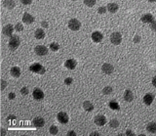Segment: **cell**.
Masks as SVG:
<instances>
[{
    "label": "cell",
    "instance_id": "obj_27",
    "mask_svg": "<svg viewBox=\"0 0 156 136\" xmlns=\"http://www.w3.org/2000/svg\"><path fill=\"white\" fill-rule=\"evenodd\" d=\"M97 0H84V4L88 7H93L96 4Z\"/></svg>",
    "mask_w": 156,
    "mask_h": 136
},
{
    "label": "cell",
    "instance_id": "obj_10",
    "mask_svg": "<svg viewBox=\"0 0 156 136\" xmlns=\"http://www.w3.org/2000/svg\"><path fill=\"white\" fill-rule=\"evenodd\" d=\"M14 29H15V28H13V26H12V25H7V26H5L3 28V29H2V33H3L4 35L9 36V37H10V36L13 35Z\"/></svg>",
    "mask_w": 156,
    "mask_h": 136
},
{
    "label": "cell",
    "instance_id": "obj_32",
    "mask_svg": "<svg viewBox=\"0 0 156 136\" xmlns=\"http://www.w3.org/2000/svg\"><path fill=\"white\" fill-rule=\"evenodd\" d=\"M29 92V90L27 87H22V89H21V93H22V95H27Z\"/></svg>",
    "mask_w": 156,
    "mask_h": 136
},
{
    "label": "cell",
    "instance_id": "obj_21",
    "mask_svg": "<svg viewBox=\"0 0 156 136\" xmlns=\"http://www.w3.org/2000/svg\"><path fill=\"white\" fill-rule=\"evenodd\" d=\"M83 108H84V110L87 111V112H91V111L94 110V105H93L91 102H89V101H85V102L83 103Z\"/></svg>",
    "mask_w": 156,
    "mask_h": 136
},
{
    "label": "cell",
    "instance_id": "obj_24",
    "mask_svg": "<svg viewBox=\"0 0 156 136\" xmlns=\"http://www.w3.org/2000/svg\"><path fill=\"white\" fill-rule=\"evenodd\" d=\"M3 5L6 8H8V9H13L16 4H15V2H14L13 0H4Z\"/></svg>",
    "mask_w": 156,
    "mask_h": 136
},
{
    "label": "cell",
    "instance_id": "obj_34",
    "mask_svg": "<svg viewBox=\"0 0 156 136\" xmlns=\"http://www.w3.org/2000/svg\"><path fill=\"white\" fill-rule=\"evenodd\" d=\"M140 35H135V37L133 38V41H134L135 43H139L140 41Z\"/></svg>",
    "mask_w": 156,
    "mask_h": 136
},
{
    "label": "cell",
    "instance_id": "obj_30",
    "mask_svg": "<svg viewBox=\"0 0 156 136\" xmlns=\"http://www.w3.org/2000/svg\"><path fill=\"white\" fill-rule=\"evenodd\" d=\"M15 29H16V31H22V30H23V25H22L21 23L16 24Z\"/></svg>",
    "mask_w": 156,
    "mask_h": 136
},
{
    "label": "cell",
    "instance_id": "obj_20",
    "mask_svg": "<svg viewBox=\"0 0 156 136\" xmlns=\"http://www.w3.org/2000/svg\"><path fill=\"white\" fill-rule=\"evenodd\" d=\"M34 35H35V37H36L37 39H43L45 37L44 30H43L42 29H37L36 30H35Z\"/></svg>",
    "mask_w": 156,
    "mask_h": 136
},
{
    "label": "cell",
    "instance_id": "obj_3",
    "mask_svg": "<svg viewBox=\"0 0 156 136\" xmlns=\"http://www.w3.org/2000/svg\"><path fill=\"white\" fill-rule=\"evenodd\" d=\"M68 28H69L71 30H74L76 31L81 28V23L77 19H71L68 22Z\"/></svg>",
    "mask_w": 156,
    "mask_h": 136
},
{
    "label": "cell",
    "instance_id": "obj_2",
    "mask_svg": "<svg viewBox=\"0 0 156 136\" xmlns=\"http://www.w3.org/2000/svg\"><path fill=\"white\" fill-rule=\"evenodd\" d=\"M29 71H33V72H35V74L43 75V74H45V71H46V69H45L42 65L38 64V63H34V64H32V65L29 67Z\"/></svg>",
    "mask_w": 156,
    "mask_h": 136
},
{
    "label": "cell",
    "instance_id": "obj_38",
    "mask_svg": "<svg viewBox=\"0 0 156 136\" xmlns=\"http://www.w3.org/2000/svg\"><path fill=\"white\" fill-rule=\"evenodd\" d=\"M15 97H16V94L13 93V92H11V93H9V95H8V98H9V99H11V100H13V99H15Z\"/></svg>",
    "mask_w": 156,
    "mask_h": 136
},
{
    "label": "cell",
    "instance_id": "obj_9",
    "mask_svg": "<svg viewBox=\"0 0 156 136\" xmlns=\"http://www.w3.org/2000/svg\"><path fill=\"white\" fill-rule=\"evenodd\" d=\"M32 96L34 98L35 100H42L43 98H44V93H43V91L41 89H39V88H35L33 92H32Z\"/></svg>",
    "mask_w": 156,
    "mask_h": 136
},
{
    "label": "cell",
    "instance_id": "obj_36",
    "mask_svg": "<svg viewBox=\"0 0 156 136\" xmlns=\"http://www.w3.org/2000/svg\"><path fill=\"white\" fill-rule=\"evenodd\" d=\"M6 86H7V82L4 80V79H2V80H1V89L4 90V89L6 88Z\"/></svg>",
    "mask_w": 156,
    "mask_h": 136
},
{
    "label": "cell",
    "instance_id": "obj_11",
    "mask_svg": "<svg viewBox=\"0 0 156 136\" xmlns=\"http://www.w3.org/2000/svg\"><path fill=\"white\" fill-rule=\"evenodd\" d=\"M76 65H77V63L74 59H68V60H67L65 63H64L65 68H67L68 70H74V69L76 68Z\"/></svg>",
    "mask_w": 156,
    "mask_h": 136
},
{
    "label": "cell",
    "instance_id": "obj_33",
    "mask_svg": "<svg viewBox=\"0 0 156 136\" xmlns=\"http://www.w3.org/2000/svg\"><path fill=\"white\" fill-rule=\"evenodd\" d=\"M72 81H73V79H72L71 78H67L64 79V83H65L67 85H70L71 83H72Z\"/></svg>",
    "mask_w": 156,
    "mask_h": 136
},
{
    "label": "cell",
    "instance_id": "obj_41",
    "mask_svg": "<svg viewBox=\"0 0 156 136\" xmlns=\"http://www.w3.org/2000/svg\"><path fill=\"white\" fill-rule=\"evenodd\" d=\"M67 135H69V136H75V135H76V133L74 132V131H68V132H67Z\"/></svg>",
    "mask_w": 156,
    "mask_h": 136
},
{
    "label": "cell",
    "instance_id": "obj_14",
    "mask_svg": "<svg viewBox=\"0 0 156 136\" xmlns=\"http://www.w3.org/2000/svg\"><path fill=\"white\" fill-rule=\"evenodd\" d=\"M154 100V95L152 93H147L144 95V97H143V102L145 105H151V103L153 102Z\"/></svg>",
    "mask_w": 156,
    "mask_h": 136
},
{
    "label": "cell",
    "instance_id": "obj_44",
    "mask_svg": "<svg viewBox=\"0 0 156 136\" xmlns=\"http://www.w3.org/2000/svg\"><path fill=\"white\" fill-rule=\"evenodd\" d=\"M14 119H16L15 116H9V117H8V120H14Z\"/></svg>",
    "mask_w": 156,
    "mask_h": 136
},
{
    "label": "cell",
    "instance_id": "obj_13",
    "mask_svg": "<svg viewBox=\"0 0 156 136\" xmlns=\"http://www.w3.org/2000/svg\"><path fill=\"white\" fill-rule=\"evenodd\" d=\"M141 22L145 24H151L152 22H154V17L151 15V14H144L143 17H141Z\"/></svg>",
    "mask_w": 156,
    "mask_h": 136
},
{
    "label": "cell",
    "instance_id": "obj_7",
    "mask_svg": "<svg viewBox=\"0 0 156 136\" xmlns=\"http://www.w3.org/2000/svg\"><path fill=\"white\" fill-rule=\"evenodd\" d=\"M95 123L99 126H102L106 123V117L105 116H102V115H98L95 117V120H94Z\"/></svg>",
    "mask_w": 156,
    "mask_h": 136
},
{
    "label": "cell",
    "instance_id": "obj_31",
    "mask_svg": "<svg viewBox=\"0 0 156 136\" xmlns=\"http://www.w3.org/2000/svg\"><path fill=\"white\" fill-rule=\"evenodd\" d=\"M107 11V8L106 7H99V9H98V12H99V14H105V12Z\"/></svg>",
    "mask_w": 156,
    "mask_h": 136
},
{
    "label": "cell",
    "instance_id": "obj_45",
    "mask_svg": "<svg viewBox=\"0 0 156 136\" xmlns=\"http://www.w3.org/2000/svg\"><path fill=\"white\" fill-rule=\"evenodd\" d=\"M1 132H2V135H5V133H6V132H5V130H4V129L1 130Z\"/></svg>",
    "mask_w": 156,
    "mask_h": 136
},
{
    "label": "cell",
    "instance_id": "obj_8",
    "mask_svg": "<svg viewBox=\"0 0 156 136\" xmlns=\"http://www.w3.org/2000/svg\"><path fill=\"white\" fill-rule=\"evenodd\" d=\"M102 71H103L105 74H106V75H110V74L113 72L114 68H113V66H112L111 64L105 63V64H103V65L102 66Z\"/></svg>",
    "mask_w": 156,
    "mask_h": 136
},
{
    "label": "cell",
    "instance_id": "obj_25",
    "mask_svg": "<svg viewBox=\"0 0 156 136\" xmlns=\"http://www.w3.org/2000/svg\"><path fill=\"white\" fill-rule=\"evenodd\" d=\"M109 125H110L112 128H117V127L119 126V121H118L117 120L113 119V120H111L109 121Z\"/></svg>",
    "mask_w": 156,
    "mask_h": 136
},
{
    "label": "cell",
    "instance_id": "obj_17",
    "mask_svg": "<svg viewBox=\"0 0 156 136\" xmlns=\"http://www.w3.org/2000/svg\"><path fill=\"white\" fill-rule=\"evenodd\" d=\"M124 99L125 101H127V102H132V101L134 100V94L131 90H126L124 92Z\"/></svg>",
    "mask_w": 156,
    "mask_h": 136
},
{
    "label": "cell",
    "instance_id": "obj_42",
    "mask_svg": "<svg viewBox=\"0 0 156 136\" xmlns=\"http://www.w3.org/2000/svg\"><path fill=\"white\" fill-rule=\"evenodd\" d=\"M152 84H153V86L156 87V76H154V78H152Z\"/></svg>",
    "mask_w": 156,
    "mask_h": 136
},
{
    "label": "cell",
    "instance_id": "obj_5",
    "mask_svg": "<svg viewBox=\"0 0 156 136\" xmlns=\"http://www.w3.org/2000/svg\"><path fill=\"white\" fill-rule=\"evenodd\" d=\"M34 51L38 56H45V55H47L48 48L44 45H37L35 47Z\"/></svg>",
    "mask_w": 156,
    "mask_h": 136
},
{
    "label": "cell",
    "instance_id": "obj_4",
    "mask_svg": "<svg viewBox=\"0 0 156 136\" xmlns=\"http://www.w3.org/2000/svg\"><path fill=\"white\" fill-rule=\"evenodd\" d=\"M110 41L114 45H119L122 41V36L120 33H113L110 35Z\"/></svg>",
    "mask_w": 156,
    "mask_h": 136
},
{
    "label": "cell",
    "instance_id": "obj_37",
    "mask_svg": "<svg viewBox=\"0 0 156 136\" xmlns=\"http://www.w3.org/2000/svg\"><path fill=\"white\" fill-rule=\"evenodd\" d=\"M22 1V4H25V5H29V4H31L32 0H21Z\"/></svg>",
    "mask_w": 156,
    "mask_h": 136
},
{
    "label": "cell",
    "instance_id": "obj_39",
    "mask_svg": "<svg viewBox=\"0 0 156 136\" xmlns=\"http://www.w3.org/2000/svg\"><path fill=\"white\" fill-rule=\"evenodd\" d=\"M126 135H128V136H132V135H135V133L133 132L132 130L128 129L127 131H126Z\"/></svg>",
    "mask_w": 156,
    "mask_h": 136
},
{
    "label": "cell",
    "instance_id": "obj_15",
    "mask_svg": "<svg viewBox=\"0 0 156 136\" xmlns=\"http://www.w3.org/2000/svg\"><path fill=\"white\" fill-rule=\"evenodd\" d=\"M22 22L25 24H31L34 22V18L29 13H25L22 16Z\"/></svg>",
    "mask_w": 156,
    "mask_h": 136
},
{
    "label": "cell",
    "instance_id": "obj_29",
    "mask_svg": "<svg viewBox=\"0 0 156 136\" xmlns=\"http://www.w3.org/2000/svg\"><path fill=\"white\" fill-rule=\"evenodd\" d=\"M59 48H60V46H59V44L57 42H52L50 44V49H51L52 51H58Z\"/></svg>",
    "mask_w": 156,
    "mask_h": 136
},
{
    "label": "cell",
    "instance_id": "obj_12",
    "mask_svg": "<svg viewBox=\"0 0 156 136\" xmlns=\"http://www.w3.org/2000/svg\"><path fill=\"white\" fill-rule=\"evenodd\" d=\"M33 124H34L35 127H37V128H40V127H43L45 124V120L43 117H35L34 120H33Z\"/></svg>",
    "mask_w": 156,
    "mask_h": 136
},
{
    "label": "cell",
    "instance_id": "obj_26",
    "mask_svg": "<svg viewBox=\"0 0 156 136\" xmlns=\"http://www.w3.org/2000/svg\"><path fill=\"white\" fill-rule=\"evenodd\" d=\"M49 132L51 133L52 135H56V134H58V132H59V129H58V127L56 126V125H52V126H50Z\"/></svg>",
    "mask_w": 156,
    "mask_h": 136
},
{
    "label": "cell",
    "instance_id": "obj_47",
    "mask_svg": "<svg viewBox=\"0 0 156 136\" xmlns=\"http://www.w3.org/2000/svg\"><path fill=\"white\" fill-rule=\"evenodd\" d=\"M72 1H76V0H72Z\"/></svg>",
    "mask_w": 156,
    "mask_h": 136
},
{
    "label": "cell",
    "instance_id": "obj_23",
    "mask_svg": "<svg viewBox=\"0 0 156 136\" xmlns=\"http://www.w3.org/2000/svg\"><path fill=\"white\" fill-rule=\"evenodd\" d=\"M146 130L149 133H155L156 132V123H150L147 124Z\"/></svg>",
    "mask_w": 156,
    "mask_h": 136
},
{
    "label": "cell",
    "instance_id": "obj_16",
    "mask_svg": "<svg viewBox=\"0 0 156 136\" xmlns=\"http://www.w3.org/2000/svg\"><path fill=\"white\" fill-rule=\"evenodd\" d=\"M102 38H103V36L100 31H95L92 33V39L94 40V42H101Z\"/></svg>",
    "mask_w": 156,
    "mask_h": 136
},
{
    "label": "cell",
    "instance_id": "obj_1",
    "mask_svg": "<svg viewBox=\"0 0 156 136\" xmlns=\"http://www.w3.org/2000/svg\"><path fill=\"white\" fill-rule=\"evenodd\" d=\"M21 44V39L18 35H12L10 36L9 40V48L11 50H16Z\"/></svg>",
    "mask_w": 156,
    "mask_h": 136
},
{
    "label": "cell",
    "instance_id": "obj_22",
    "mask_svg": "<svg viewBox=\"0 0 156 136\" xmlns=\"http://www.w3.org/2000/svg\"><path fill=\"white\" fill-rule=\"evenodd\" d=\"M108 105H109V108L112 109V110H114V111L120 110V106H119V104H118L115 100H111L110 102H109Z\"/></svg>",
    "mask_w": 156,
    "mask_h": 136
},
{
    "label": "cell",
    "instance_id": "obj_40",
    "mask_svg": "<svg viewBox=\"0 0 156 136\" xmlns=\"http://www.w3.org/2000/svg\"><path fill=\"white\" fill-rule=\"evenodd\" d=\"M41 25H42V26H43V28H48V26H49V24H48L46 21H43V22L41 23Z\"/></svg>",
    "mask_w": 156,
    "mask_h": 136
},
{
    "label": "cell",
    "instance_id": "obj_46",
    "mask_svg": "<svg viewBox=\"0 0 156 136\" xmlns=\"http://www.w3.org/2000/svg\"><path fill=\"white\" fill-rule=\"evenodd\" d=\"M148 2H156V0H147Z\"/></svg>",
    "mask_w": 156,
    "mask_h": 136
},
{
    "label": "cell",
    "instance_id": "obj_19",
    "mask_svg": "<svg viewBox=\"0 0 156 136\" xmlns=\"http://www.w3.org/2000/svg\"><path fill=\"white\" fill-rule=\"evenodd\" d=\"M107 11H109L110 13H116L118 11V5L116 3H108V5H107Z\"/></svg>",
    "mask_w": 156,
    "mask_h": 136
},
{
    "label": "cell",
    "instance_id": "obj_6",
    "mask_svg": "<svg viewBox=\"0 0 156 136\" xmlns=\"http://www.w3.org/2000/svg\"><path fill=\"white\" fill-rule=\"evenodd\" d=\"M57 119H58V120H59L61 123H63V124L67 123H68V120H69V117H68V116H67V114L64 113V112H61V113L58 114Z\"/></svg>",
    "mask_w": 156,
    "mask_h": 136
},
{
    "label": "cell",
    "instance_id": "obj_18",
    "mask_svg": "<svg viewBox=\"0 0 156 136\" xmlns=\"http://www.w3.org/2000/svg\"><path fill=\"white\" fill-rule=\"evenodd\" d=\"M10 72H11L12 76H14V78H19L21 75V70H20L19 67H13L10 70Z\"/></svg>",
    "mask_w": 156,
    "mask_h": 136
},
{
    "label": "cell",
    "instance_id": "obj_35",
    "mask_svg": "<svg viewBox=\"0 0 156 136\" xmlns=\"http://www.w3.org/2000/svg\"><path fill=\"white\" fill-rule=\"evenodd\" d=\"M150 28H151V29H152L153 31L156 33V21H154V22H152V23L150 24Z\"/></svg>",
    "mask_w": 156,
    "mask_h": 136
},
{
    "label": "cell",
    "instance_id": "obj_43",
    "mask_svg": "<svg viewBox=\"0 0 156 136\" xmlns=\"http://www.w3.org/2000/svg\"><path fill=\"white\" fill-rule=\"evenodd\" d=\"M90 135H91V136H94V135H95V136H98V135H100V134H99V132H97V131H95V132H92V133H91Z\"/></svg>",
    "mask_w": 156,
    "mask_h": 136
},
{
    "label": "cell",
    "instance_id": "obj_28",
    "mask_svg": "<svg viewBox=\"0 0 156 136\" xmlns=\"http://www.w3.org/2000/svg\"><path fill=\"white\" fill-rule=\"evenodd\" d=\"M112 92V87L111 86H106L102 89V93L105 94V95H109V94Z\"/></svg>",
    "mask_w": 156,
    "mask_h": 136
}]
</instances>
